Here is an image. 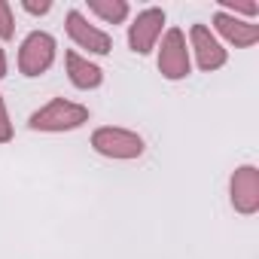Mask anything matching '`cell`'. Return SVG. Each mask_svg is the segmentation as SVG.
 <instances>
[{"instance_id":"6da1fadb","label":"cell","mask_w":259,"mask_h":259,"mask_svg":"<svg viewBox=\"0 0 259 259\" xmlns=\"http://www.w3.org/2000/svg\"><path fill=\"white\" fill-rule=\"evenodd\" d=\"M82 122H89V107L64 101V98L49 101L46 107H40L28 119V125L34 132H73V128H79Z\"/></svg>"},{"instance_id":"7a4b0ae2","label":"cell","mask_w":259,"mask_h":259,"mask_svg":"<svg viewBox=\"0 0 259 259\" xmlns=\"http://www.w3.org/2000/svg\"><path fill=\"white\" fill-rule=\"evenodd\" d=\"M92 147L95 153L107 156V159H138L144 156V138L128 132V128H113L104 125L92 135Z\"/></svg>"},{"instance_id":"3957f363","label":"cell","mask_w":259,"mask_h":259,"mask_svg":"<svg viewBox=\"0 0 259 259\" xmlns=\"http://www.w3.org/2000/svg\"><path fill=\"white\" fill-rule=\"evenodd\" d=\"M55 61V37L46 31H34L22 40L19 49V70L25 76H40L52 67Z\"/></svg>"},{"instance_id":"277c9868","label":"cell","mask_w":259,"mask_h":259,"mask_svg":"<svg viewBox=\"0 0 259 259\" xmlns=\"http://www.w3.org/2000/svg\"><path fill=\"white\" fill-rule=\"evenodd\" d=\"M159 70L165 79H183L189 76V49H186V37L180 28H171L162 40L159 49Z\"/></svg>"},{"instance_id":"5b68a950","label":"cell","mask_w":259,"mask_h":259,"mask_svg":"<svg viewBox=\"0 0 259 259\" xmlns=\"http://www.w3.org/2000/svg\"><path fill=\"white\" fill-rule=\"evenodd\" d=\"M162 25H165V13L159 7L141 10L138 19L128 25V46H132L138 55H150L159 34H162Z\"/></svg>"},{"instance_id":"8992f818","label":"cell","mask_w":259,"mask_h":259,"mask_svg":"<svg viewBox=\"0 0 259 259\" xmlns=\"http://www.w3.org/2000/svg\"><path fill=\"white\" fill-rule=\"evenodd\" d=\"M229 192H232V207L238 213H244V217L256 213L259 210V171L253 165H241L232 174Z\"/></svg>"},{"instance_id":"52a82bcc","label":"cell","mask_w":259,"mask_h":259,"mask_svg":"<svg viewBox=\"0 0 259 259\" xmlns=\"http://www.w3.org/2000/svg\"><path fill=\"white\" fill-rule=\"evenodd\" d=\"M67 34H70V40H73L79 49H89V52H95V55H107V52L113 49L110 34L92 28L79 10H70V13H67Z\"/></svg>"},{"instance_id":"ba28073f","label":"cell","mask_w":259,"mask_h":259,"mask_svg":"<svg viewBox=\"0 0 259 259\" xmlns=\"http://www.w3.org/2000/svg\"><path fill=\"white\" fill-rule=\"evenodd\" d=\"M189 40H192V49H195V58H198L201 70H220L226 64V49L220 46V40L210 34L207 25H192Z\"/></svg>"},{"instance_id":"9c48e42d","label":"cell","mask_w":259,"mask_h":259,"mask_svg":"<svg viewBox=\"0 0 259 259\" xmlns=\"http://www.w3.org/2000/svg\"><path fill=\"white\" fill-rule=\"evenodd\" d=\"M213 28H217L229 43H235V46H253V43H259V25L244 22V19H235V16H229V13H223V10L213 16Z\"/></svg>"},{"instance_id":"30bf717a","label":"cell","mask_w":259,"mask_h":259,"mask_svg":"<svg viewBox=\"0 0 259 259\" xmlns=\"http://www.w3.org/2000/svg\"><path fill=\"white\" fill-rule=\"evenodd\" d=\"M64 64H67V76H70V82H73L76 89H98V85L104 82V70H101L98 64L85 61V58L76 55V52H67V55H64Z\"/></svg>"},{"instance_id":"8fae6325","label":"cell","mask_w":259,"mask_h":259,"mask_svg":"<svg viewBox=\"0 0 259 259\" xmlns=\"http://www.w3.org/2000/svg\"><path fill=\"white\" fill-rule=\"evenodd\" d=\"M89 10L95 16H101L104 22H110V25H119V22L128 19V4L125 0H89Z\"/></svg>"},{"instance_id":"7c38bea8","label":"cell","mask_w":259,"mask_h":259,"mask_svg":"<svg viewBox=\"0 0 259 259\" xmlns=\"http://www.w3.org/2000/svg\"><path fill=\"white\" fill-rule=\"evenodd\" d=\"M13 7L7 4V0H0V40H13L16 28H13Z\"/></svg>"},{"instance_id":"4fadbf2b","label":"cell","mask_w":259,"mask_h":259,"mask_svg":"<svg viewBox=\"0 0 259 259\" xmlns=\"http://www.w3.org/2000/svg\"><path fill=\"white\" fill-rule=\"evenodd\" d=\"M220 10L238 19V16H256V13H259V4H235V0H223Z\"/></svg>"},{"instance_id":"5bb4252c","label":"cell","mask_w":259,"mask_h":259,"mask_svg":"<svg viewBox=\"0 0 259 259\" xmlns=\"http://www.w3.org/2000/svg\"><path fill=\"white\" fill-rule=\"evenodd\" d=\"M10 141H13V122H10V113L4 104V95H0V144H10Z\"/></svg>"},{"instance_id":"9a60e30c","label":"cell","mask_w":259,"mask_h":259,"mask_svg":"<svg viewBox=\"0 0 259 259\" xmlns=\"http://www.w3.org/2000/svg\"><path fill=\"white\" fill-rule=\"evenodd\" d=\"M31 16H43V13H49L52 10V4H49V0H43V4H34V0H25V4H22Z\"/></svg>"},{"instance_id":"2e32d148","label":"cell","mask_w":259,"mask_h":259,"mask_svg":"<svg viewBox=\"0 0 259 259\" xmlns=\"http://www.w3.org/2000/svg\"><path fill=\"white\" fill-rule=\"evenodd\" d=\"M7 76V55H4V49H0V79Z\"/></svg>"}]
</instances>
